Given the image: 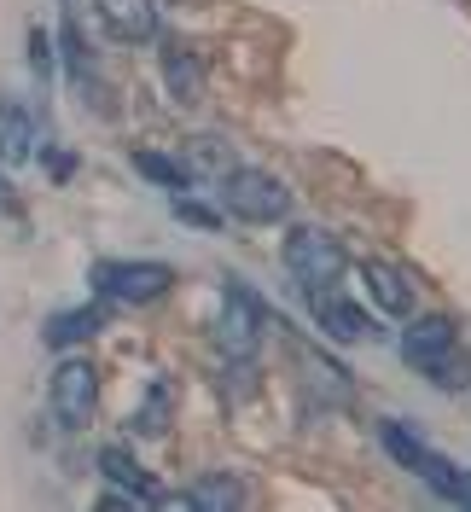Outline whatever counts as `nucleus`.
<instances>
[{
    "mask_svg": "<svg viewBox=\"0 0 471 512\" xmlns=\"http://www.w3.org/2000/svg\"><path fill=\"white\" fill-rule=\"evenodd\" d=\"M402 355H408L419 373H431L437 384H448V390L471 379V367L460 361V332H454L448 315H419L413 320L408 332H402Z\"/></svg>",
    "mask_w": 471,
    "mask_h": 512,
    "instance_id": "1",
    "label": "nucleus"
},
{
    "mask_svg": "<svg viewBox=\"0 0 471 512\" xmlns=\"http://www.w3.org/2000/svg\"><path fill=\"white\" fill-rule=\"evenodd\" d=\"M221 210L233 216V222H285L291 216V192H285V181H274L268 169H227L221 175Z\"/></svg>",
    "mask_w": 471,
    "mask_h": 512,
    "instance_id": "2",
    "label": "nucleus"
},
{
    "mask_svg": "<svg viewBox=\"0 0 471 512\" xmlns=\"http://www.w3.org/2000/svg\"><path fill=\"white\" fill-rule=\"evenodd\" d=\"M344 239L338 233H326V227H291V239H285V268L303 280V291L314 286H338V274H344Z\"/></svg>",
    "mask_w": 471,
    "mask_h": 512,
    "instance_id": "3",
    "label": "nucleus"
},
{
    "mask_svg": "<svg viewBox=\"0 0 471 512\" xmlns=\"http://www.w3.org/2000/svg\"><path fill=\"white\" fill-rule=\"evenodd\" d=\"M262 326H268L262 297H256L245 280H227V291H221V320H216V344L233 355V361H251L256 344H262Z\"/></svg>",
    "mask_w": 471,
    "mask_h": 512,
    "instance_id": "4",
    "label": "nucleus"
},
{
    "mask_svg": "<svg viewBox=\"0 0 471 512\" xmlns=\"http://www.w3.org/2000/svg\"><path fill=\"white\" fill-rule=\"evenodd\" d=\"M175 286L169 262H94V291L117 297V303H157Z\"/></svg>",
    "mask_w": 471,
    "mask_h": 512,
    "instance_id": "5",
    "label": "nucleus"
},
{
    "mask_svg": "<svg viewBox=\"0 0 471 512\" xmlns=\"http://www.w3.org/2000/svg\"><path fill=\"white\" fill-rule=\"evenodd\" d=\"M53 414H59V425H70V431H82L88 419H94V402H99V373L94 361H59V373H53Z\"/></svg>",
    "mask_w": 471,
    "mask_h": 512,
    "instance_id": "6",
    "label": "nucleus"
},
{
    "mask_svg": "<svg viewBox=\"0 0 471 512\" xmlns=\"http://www.w3.org/2000/svg\"><path fill=\"white\" fill-rule=\"evenodd\" d=\"M309 315H314V326H320L332 344H361V338H378V326L367 320V309H361V303H349V297H338L332 286H314L309 291Z\"/></svg>",
    "mask_w": 471,
    "mask_h": 512,
    "instance_id": "7",
    "label": "nucleus"
},
{
    "mask_svg": "<svg viewBox=\"0 0 471 512\" xmlns=\"http://www.w3.org/2000/svg\"><path fill=\"white\" fill-rule=\"evenodd\" d=\"M94 6L117 41H128V47L157 41V0H94Z\"/></svg>",
    "mask_w": 471,
    "mask_h": 512,
    "instance_id": "8",
    "label": "nucleus"
},
{
    "mask_svg": "<svg viewBox=\"0 0 471 512\" xmlns=\"http://www.w3.org/2000/svg\"><path fill=\"white\" fill-rule=\"evenodd\" d=\"M163 82H169V94H175V105H198L204 99V59L192 53L187 41H163Z\"/></svg>",
    "mask_w": 471,
    "mask_h": 512,
    "instance_id": "9",
    "label": "nucleus"
},
{
    "mask_svg": "<svg viewBox=\"0 0 471 512\" xmlns=\"http://www.w3.org/2000/svg\"><path fill=\"white\" fill-rule=\"evenodd\" d=\"M361 286H367V297H373V309H384V315H413V286L402 268H390V262H361Z\"/></svg>",
    "mask_w": 471,
    "mask_h": 512,
    "instance_id": "10",
    "label": "nucleus"
},
{
    "mask_svg": "<svg viewBox=\"0 0 471 512\" xmlns=\"http://www.w3.org/2000/svg\"><path fill=\"white\" fill-rule=\"evenodd\" d=\"M35 152V123L18 99H0V163H24Z\"/></svg>",
    "mask_w": 471,
    "mask_h": 512,
    "instance_id": "11",
    "label": "nucleus"
},
{
    "mask_svg": "<svg viewBox=\"0 0 471 512\" xmlns=\"http://www.w3.org/2000/svg\"><path fill=\"white\" fill-rule=\"evenodd\" d=\"M187 501H192V512H233V507H245V483L233 472H210V478H198L187 489Z\"/></svg>",
    "mask_w": 471,
    "mask_h": 512,
    "instance_id": "12",
    "label": "nucleus"
},
{
    "mask_svg": "<svg viewBox=\"0 0 471 512\" xmlns=\"http://www.w3.org/2000/svg\"><path fill=\"white\" fill-rule=\"evenodd\" d=\"M99 472H105L111 483H123V489L134 495V501H146V507H157V489H152V478H146V472L134 466V454H128V448H99Z\"/></svg>",
    "mask_w": 471,
    "mask_h": 512,
    "instance_id": "13",
    "label": "nucleus"
},
{
    "mask_svg": "<svg viewBox=\"0 0 471 512\" xmlns=\"http://www.w3.org/2000/svg\"><path fill=\"white\" fill-rule=\"evenodd\" d=\"M169 414H175V384L152 379V390H146V402L134 408V425H128V431H140V437H163V431H169Z\"/></svg>",
    "mask_w": 471,
    "mask_h": 512,
    "instance_id": "14",
    "label": "nucleus"
},
{
    "mask_svg": "<svg viewBox=\"0 0 471 512\" xmlns=\"http://www.w3.org/2000/svg\"><path fill=\"white\" fill-rule=\"evenodd\" d=\"M303 373H309L314 396H332V408H344L349 402V373L338 367V361H326L320 350H303Z\"/></svg>",
    "mask_w": 471,
    "mask_h": 512,
    "instance_id": "15",
    "label": "nucleus"
},
{
    "mask_svg": "<svg viewBox=\"0 0 471 512\" xmlns=\"http://www.w3.org/2000/svg\"><path fill=\"white\" fill-rule=\"evenodd\" d=\"M99 332V309H64V315H53L47 320V344L53 350H70V344H82V338H94Z\"/></svg>",
    "mask_w": 471,
    "mask_h": 512,
    "instance_id": "16",
    "label": "nucleus"
},
{
    "mask_svg": "<svg viewBox=\"0 0 471 512\" xmlns=\"http://www.w3.org/2000/svg\"><path fill=\"white\" fill-rule=\"evenodd\" d=\"M192 169V175H227L233 169V152H227V140H216V134H198V140H187V158H181Z\"/></svg>",
    "mask_w": 471,
    "mask_h": 512,
    "instance_id": "17",
    "label": "nucleus"
},
{
    "mask_svg": "<svg viewBox=\"0 0 471 512\" xmlns=\"http://www.w3.org/2000/svg\"><path fill=\"white\" fill-rule=\"evenodd\" d=\"M134 169H140L146 181H157V187H169V192L192 187V169L187 163H175V158H163V152H134Z\"/></svg>",
    "mask_w": 471,
    "mask_h": 512,
    "instance_id": "18",
    "label": "nucleus"
},
{
    "mask_svg": "<svg viewBox=\"0 0 471 512\" xmlns=\"http://www.w3.org/2000/svg\"><path fill=\"white\" fill-rule=\"evenodd\" d=\"M59 59H64V70H70V82H76V88H88L94 59H88V41H82V30H76V18H64V24H59Z\"/></svg>",
    "mask_w": 471,
    "mask_h": 512,
    "instance_id": "19",
    "label": "nucleus"
},
{
    "mask_svg": "<svg viewBox=\"0 0 471 512\" xmlns=\"http://www.w3.org/2000/svg\"><path fill=\"white\" fill-rule=\"evenodd\" d=\"M413 472H419V478L431 483V489H437L442 501H454V495H460V478H466V472H460V466H454V460H442L437 448H425V454H419V466H413Z\"/></svg>",
    "mask_w": 471,
    "mask_h": 512,
    "instance_id": "20",
    "label": "nucleus"
},
{
    "mask_svg": "<svg viewBox=\"0 0 471 512\" xmlns=\"http://www.w3.org/2000/svg\"><path fill=\"white\" fill-rule=\"evenodd\" d=\"M378 443L390 448V454H396V460H402V466H419V454H425V443H413L408 431H402V425H378Z\"/></svg>",
    "mask_w": 471,
    "mask_h": 512,
    "instance_id": "21",
    "label": "nucleus"
},
{
    "mask_svg": "<svg viewBox=\"0 0 471 512\" xmlns=\"http://www.w3.org/2000/svg\"><path fill=\"white\" fill-rule=\"evenodd\" d=\"M169 210H175L181 222H192V227H221V210L198 204V198H187V192H175V198H169Z\"/></svg>",
    "mask_w": 471,
    "mask_h": 512,
    "instance_id": "22",
    "label": "nucleus"
},
{
    "mask_svg": "<svg viewBox=\"0 0 471 512\" xmlns=\"http://www.w3.org/2000/svg\"><path fill=\"white\" fill-rule=\"evenodd\" d=\"M53 64H59V53H53V41H47V30H30V70L47 82L53 76Z\"/></svg>",
    "mask_w": 471,
    "mask_h": 512,
    "instance_id": "23",
    "label": "nucleus"
},
{
    "mask_svg": "<svg viewBox=\"0 0 471 512\" xmlns=\"http://www.w3.org/2000/svg\"><path fill=\"white\" fill-rule=\"evenodd\" d=\"M0 204H12V181L6 175H0Z\"/></svg>",
    "mask_w": 471,
    "mask_h": 512,
    "instance_id": "24",
    "label": "nucleus"
}]
</instances>
